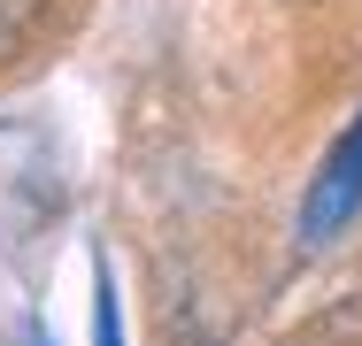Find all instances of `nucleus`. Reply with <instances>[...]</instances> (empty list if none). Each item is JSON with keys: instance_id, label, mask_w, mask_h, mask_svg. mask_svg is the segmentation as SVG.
<instances>
[{"instance_id": "1", "label": "nucleus", "mask_w": 362, "mask_h": 346, "mask_svg": "<svg viewBox=\"0 0 362 346\" xmlns=\"http://www.w3.org/2000/svg\"><path fill=\"white\" fill-rule=\"evenodd\" d=\"M355 215H362V116L324 146V162H316V177H308V193H300V215H293L300 254H324Z\"/></svg>"}, {"instance_id": "2", "label": "nucleus", "mask_w": 362, "mask_h": 346, "mask_svg": "<svg viewBox=\"0 0 362 346\" xmlns=\"http://www.w3.org/2000/svg\"><path fill=\"white\" fill-rule=\"evenodd\" d=\"M93 346H124V323H116V277H108V262L93 270Z\"/></svg>"}, {"instance_id": "3", "label": "nucleus", "mask_w": 362, "mask_h": 346, "mask_svg": "<svg viewBox=\"0 0 362 346\" xmlns=\"http://www.w3.org/2000/svg\"><path fill=\"white\" fill-rule=\"evenodd\" d=\"M31 16H39V0H0V54L23 39V23H31Z\"/></svg>"}, {"instance_id": "4", "label": "nucleus", "mask_w": 362, "mask_h": 346, "mask_svg": "<svg viewBox=\"0 0 362 346\" xmlns=\"http://www.w3.org/2000/svg\"><path fill=\"white\" fill-rule=\"evenodd\" d=\"M23 346H47V331H23Z\"/></svg>"}]
</instances>
